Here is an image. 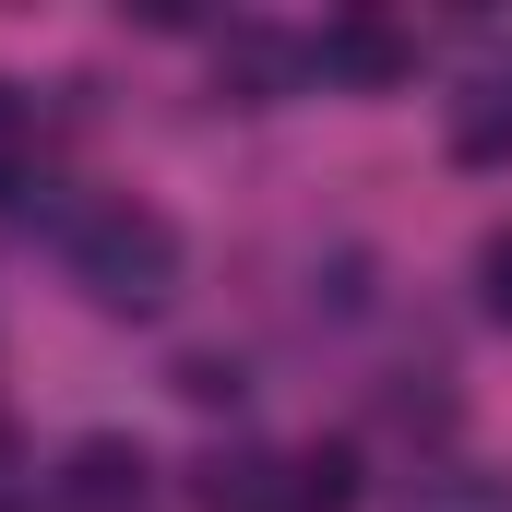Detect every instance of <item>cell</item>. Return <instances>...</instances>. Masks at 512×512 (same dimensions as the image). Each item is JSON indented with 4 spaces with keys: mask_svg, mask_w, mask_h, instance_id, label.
<instances>
[{
    "mask_svg": "<svg viewBox=\"0 0 512 512\" xmlns=\"http://www.w3.org/2000/svg\"><path fill=\"white\" fill-rule=\"evenodd\" d=\"M191 501L203 512H286V453H215L191 477Z\"/></svg>",
    "mask_w": 512,
    "mask_h": 512,
    "instance_id": "5",
    "label": "cell"
},
{
    "mask_svg": "<svg viewBox=\"0 0 512 512\" xmlns=\"http://www.w3.org/2000/svg\"><path fill=\"white\" fill-rule=\"evenodd\" d=\"M310 72H322V84L382 96V84H405V72H417V36H405V24H382V12H334V24L310 36Z\"/></svg>",
    "mask_w": 512,
    "mask_h": 512,
    "instance_id": "2",
    "label": "cell"
},
{
    "mask_svg": "<svg viewBox=\"0 0 512 512\" xmlns=\"http://www.w3.org/2000/svg\"><path fill=\"white\" fill-rule=\"evenodd\" d=\"M477 286H489V322L512 334V227L489 239V251H477Z\"/></svg>",
    "mask_w": 512,
    "mask_h": 512,
    "instance_id": "8",
    "label": "cell"
},
{
    "mask_svg": "<svg viewBox=\"0 0 512 512\" xmlns=\"http://www.w3.org/2000/svg\"><path fill=\"white\" fill-rule=\"evenodd\" d=\"M60 512H155V453L143 441H72V465H60Z\"/></svg>",
    "mask_w": 512,
    "mask_h": 512,
    "instance_id": "3",
    "label": "cell"
},
{
    "mask_svg": "<svg viewBox=\"0 0 512 512\" xmlns=\"http://www.w3.org/2000/svg\"><path fill=\"white\" fill-rule=\"evenodd\" d=\"M72 286H84L96 310H167V298H179V227H167L155 203H131V191L84 203V215H72Z\"/></svg>",
    "mask_w": 512,
    "mask_h": 512,
    "instance_id": "1",
    "label": "cell"
},
{
    "mask_svg": "<svg viewBox=\"0 0 512 512\" xmlns=\"http://www.w3.org/2000/svg\"><path fill=\"white\" fill-rule=\"evenodd\" d=\"M286 512H358V453H346V441L286 453Z\"/></svg>",
    "mask_w": 512,
    "mask_h": 512,
    "instance_id": "6",
    "label": "cell"
},
{
    "mask_svg": "<svg viewBox=\"0 0 512 512\" xmlns=\"http://www.w3.org/2000/svg\"><path fill=\"white\" fill-rule=\"evenodd\" d=\"M179 393H191V405H239V370H227V358H191Z\"/></svg>",
    "mask_w": 512,
    "mask_h": 512,
    "instance_id": "9",
    "label": "cell"
},
{
    "mask_svg": "<svg viewBox=\"0 0 512 512\" xmlns=\"http://www.w3.org/2000/svg\"><path fill=\"white\" fill-rule=\"evenodd\" d=\"M441 143H453V167H512V72H477V84L453 96Z\"/></svg>",
    "mask_w": 512,
    "mask_h": 512,
    "instance_id": "4",
    "label": "cell"
},
{
    "mask_svg": "<svg viewBox=\"0 0 512 512\" xmlns=\"http://www.w3.org/2000/svg\"><path fill=\"white\" fill-rule=\"evenodd\" d=\"M36 179V96L24 84H0V203Z\"/></svg>",
    "mask_w": 512,
    "mask_h": 512,
    "instance_id": "7",
    "label": "cell"
},
{
    "mask_svg": "<svg viewBox=\"0 0 512 512\" xmlns=\"http://www.w3.org/2000/svg\"><path fill=\"white\" fill-rule=\"evenodd\" d=\"M24 501V441H12V429H0V512Z\"/></svg>",
    "mask_w": 512,
    "mask_h": 512,
    "instance_id": "10",
    "label": "cell"
}]
</instances>
